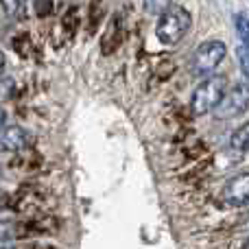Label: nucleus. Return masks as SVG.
Returning <instances> with one entry per match:
<instances>
[{"label": "nucleus", "mask_w": 249, "mask_h": 249, "mask_svg": "<svg viewBox=\"0 0 249 249\" xmlns=\"http://www.w3.org/2000/svg\"><path fill=\"white\" fill-rule=\"evenodd\" d=\"M0 179H2V171H0Z\"/></svg>", "instance_id": "nucleus-18"}, {"label": "nucleus", "mask_w": 249, "mask_h": 249, "mask_svg": "<svg viewBox=\"0 0 249 249\" xmlns=\"http://www.w3.org/2000/svg\"><path fill=\"white\" fill-rule=\"evenodd\" d=\"M221 199H223V203L230 208L249 206V173H238V175H234L232 179L223 186Z\"/></svg>", "instance_id": "nucleus-5"}, {"label": "nucleus", "mask_w": 249, "mask_h": 249, "mask_svg": "<svg viewBox=\"0 0 249 249\" xmlns=\"http://www.w3.org/2000/svg\"><path fill=\"white\" fill-rule=\"evenodd\" d=\"M0 249H16L13 243H7V241H0Z\"/></svg>", "instance_id": "nucleus-15"}, {"label": "nucleus", "mask_w": 249, "mask_h": 249, "mask_svg": "<svg viewBox=\"0 0 249 249\" xmlns=\"http://www.w3.org/2000/svg\"><path fill=\"white\" fill-rule=\"evenodd\" d=\"M31 142L29 131H24L18 124L0 129V153H16V151L26 149Z\"/></svg>", "instance_id": "nucleus-6"}, {"label": "nucleus", "mask_w": 249, "mask_h": 249, "mask_svg": "<svg viewBox=\"0 0 249 249\" xmlns=\"http://www.w3.org/2000/svg\"><path fill=\"white\" fill-rule=\"evenodd\" d=\"M243 249H249V238H247V243H245V245H243Z\"/></svg>", "instance_id": "nucleus-16"}, {"label": "nucleus", "mask_w": 249, "mask_h": 249, "mask_svg": "<svg viewBox=\"0 0 249 249\" xmlns=\"http://www.w3.org/2000/svg\"><path fill=\"white\" fill-rule=\"evenodd\" d=\"M142 4L149 16H162L173 7V0H142Z\"/></svg>", "instance_id": "nucleus-10"}, {"label": "nucleus", "mask_w": 249, "mask_h": 249, "mask_svg": "<svg viewBox=\"0 0 249 249\" xmlns=\"http://www.w3.org/2000/svg\"><path fill=\"white\" fill-rule=\"evenodd\" d=\"M234 151H241V153H247L249 151V123H243L236 131L232 133V140H230Z\"/></svg>", "instance_id": "nucleus-8"}, {"label": "nucleus", "mask_w": 249, "mask_h": 249, "mask_svg": "<svg viewBox=\"0 0 249 249\" xmlns=\"http://www.w3.org/2000/svg\"><path fill=\"white\" fill-rule=\"evenodd\" d=\"M225 92H228V81L223 77L214 74V77L203 79L197 86V90L193 92V99H190L193 116H206L208 112H214V107L221 103Z\"/></svg>", "instance_id": "nucleus-2"}, {"label": "nucleus", "mask_w": 249, "mask_h": 249, "mask_svg": "<svg viewBox=\"0 0 249 249\" xmlns=\"http://www.w3.org/2000/svg\"><path fill=\"white\" fill-rule=\"evenodd\" d=\"M225 53H228V48H225V44L219 42V39L203 42L201 46L195 51L193 61H190L193 74L195 77H206V74H210L212 70L225 59Z\"/></svg>", "instance_id": "nucleus-3"}, {"label": "nucleus", "mask_w": 249, "mask_h": 249, "mask_svg": "<svg viewBox=\"0 0 249 249\" xmlns=\"http://www.w3.org/2000/svg\"><path fill=\"white\" fill-rule=\"evenodd\" d=\"M4 121H7V112H4V109L0 107V129L4 127Z\"/></svg>", "instance_id": "nucleus-14"}, {"label": "nucleus", "mask_w": 249, "mask_h": 249, "mask_svg": "<svg viewBox=\"0 0 249 249\" xmlns=\"http://www.w3.org/2000/svg\"><path fill=\"white\" fill-rule=\"evenodd\" d=\"M4 68H7V57H4V53L0 51V74L4 72Z\"/></svg>", "instance_id": "nucleus-13"}, {"label": "nucleus", "mask_w": 249, "mask_h": 249, "mask_svg": "<svg viewBox=\"0 0 249 249\" xmlns=\"http://www.w3.org/2000/svg\"><path fill=\"white\" fill-rule=\"evenodd\" d=\"M236 53H238V66H241V72L245 77V83H249V46L241 44Z\"/></svg>", "instance_id": "nucleus-12"}, {"label": "nucleus", "mask_w": 249, "mask_h": 249, "mask_svg": "<svg viewBox=\"0 0 249 249\" xmlns=\"http://www.w3.org/2000/svg\"><path fill=\"white\" fill-rule=\"evenodd\" d=\"M234 24H236V35L241 39V44L249 46V18L245 13H236L234 16Z\"/></svg>", "instance_id": "nucleus-11"}, {"label": "nucleus", "mask_w": 249, "mask_h": 249, "mask_svg": "<svg viewBox=\"0 0 249 249\" xmlns=\"http://www.w3.org/2000/svg\"><path fill=\"white\" fill-rule=\"evenodd\" d=\"M190 24H193V18H190L188 9L171 7L166 13L160 16L158 26H155V37L164 46H175L186 37V33L190 31Z\"/></svg>", "instance_id": "nucleus-1"}, {"label": "nucleus", "mask_w": 249, "mask_h": 249, "mask_svg": "<svg viewBox=\"0 0 249 249\" xmlns=\"http://www.w3.org/2000/svg\"><path fill=\"white\" fill-rule=\"evenodd\" d=\"M245 225H247V228H249V216H247V219H245Z\"/></svg>", "instance_id": "nucleus-17"}, {"label": "nucleus", "mask_w": 249, "mask_h": 249, "mask_svg": "<svg viewBox=\"0 0 249 249\" xmlns=\"http://www.w3.org/2000/svg\"><path fill=\"white\" fill-rule=\"evenodd\" d=\"M26 234V230L20 223H11V221H0V241L13 243L16 238H22Z\"/></svg>", "instance_id": "nucleus-9"}, {"label": "nucleus", "mask_w": 249, "mask_h": 249, "mask_svg": "<svg viewBox=\"0 0 249 249\" xmlns=\"http://www.w3.org/2000/svg\"><path fill=\"white\" fill-rule=\"evenodd\" d=\"M4 13L13 20H26L29 16V2L26 0H0Z\"/></svg>", "instance_id": "nucleus-7"}, {"label": "nucleus", "mask_w": 249, "mask_h": 249, "mask_svg": "<svg viewBox=\"0 0 249 249\" xmlns=\"http://www.w3.org/2000/svg\"><path fill=\"white\" fill-rule=\"evenodd\" d=\"M249 109V83H236L232 90H228L221 99V103L214 107V118L230 121V118L243 116Z\"/></svg>", "instance_id": "nucleus-4"}]
</instances>
